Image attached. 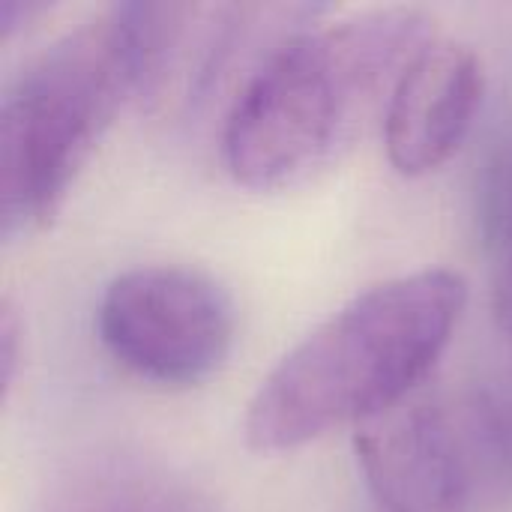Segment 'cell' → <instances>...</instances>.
Instances as JSON below:
<instances>
[{
  "label": "cell",
  "instance_id": "3",
  "mask_svg": "<svg viewBox=\"0 0 512 512\" xmlns=\"http://www.w3.org/2000/svg\"><path fill=\"white\" fill-rule=\"evenodd\" d=\"M165 3H111L66 27L6 81L0 96V231L42 225L114 120L144 93Z\"/></svg>",
  "mask_w": 512,
  "mask_h": 512
},
{
  "label": "cell",
  "instance_id": "7",
  "mask_svg": "<svg viewBox=\"0 0 512 512\" xmlns=\"http://www.w3.org/2000/svg\"><path fill=\"white\" fill-rule=\"evenodd\" d=\"M39 512H219L186 471L141 450H99L72 462Z\"/></svg>",
  "mask_w": 512,
  "mask_h": 512
},
{
  "label": "cell",
  "instance_id": "2",
  "mask_svg": "<svg viewBox=\"0 0 512 512\" xmlns=\"http://www.w3.org/2000/svg\"><path fill=\"white\" fill-rule=\"evenodd\" d=\"M432 33V18L402 3L300 24L225 105V168L255 189L306 177L354 138Z\"/></svg>",
  "mask_w": 512,
  "mask_h": 512
},
{
  "label": "cell",
  "instance_id": "8",
  "mask_svg": "<svg viewBox=\"0 0 512 512\" xmlns=\"http://www.w3.org/2000/svg\"><path fill=\"white\" fill-rule=\"evenodd\" d=\"M474 480L486 474L512 489V369L480 381L456 420Z\"/></svg>",
  "mask_w": 512,
  "mask_h": 512
},
{
  "label": "cell",
  "instance_id": "4",
  "mask_svg": "<svg viewBox=\"0 0 512 512\" xmlns=\"http://www.w3.org/2000/svg\"><path fill=\"white\" fill-rule=\"evenodd\" d=\"M237 312L201 267L150 261L117 270L96 300V333L129 372L156 384H195L228 357Z\"/></svg>",
  "mask_w": 512,
  "mask_h": 512
},
{
  "label": "cell",
  "instance_id": "10",
  "mask_svg": "<svg viewBox=\"0 0 512 512\" xmlns=\"http://www.w3.org/2000/svg\"><path fill=\"white\" fill-rule=\"evenodd\" d=\"M24 324L18 318V309L12 303V297H3L0 303V387H3V399L12 390L15 372H18V360H21V342H24Z\"/></svg>",
  "mask_w": 512,
  "mask_h": 512
},
{
  "label": "cell",
  "instance_id": "11",
  "mask_svg": "<svg viewBox=\"0 0 512 512\" xmlns=\"http://www.w3.org/2000/svg\"><path fill=\"white\" fill-rule=\"evenodd\" d=\"M492 306L501 330L512 339V252L498 258V273H495V288H492Z\"/></svg>",
  "mask_w": 512,
  "mask_h": 512
},
{
  "label": "cell",
  "instance_id": "5",
  "mask_svg": "<svg viewBox=\"0 0 512 512\" xmlns=\"http://www.w3.org/2000/svg\"><path fill=\"white\" fill-rule=\"evenodd\" d=\"M363 477L387 512H471L474 471L456 417L411 393L354 429Z\"/></svg>",
  "mask_w": 512,
  "mask_h": 512
},
{
  "label": "cell",
  "instance_id": "9",
  "mask_svg": "<svg viewBox=\"0 0 512 512\" xmlns=\"http://www.w3.org/2000/svg\"><path fill=\"white\" fill-rule=\"evenodd\" d=\"M474 219L483 246L495 258L512 252V126L486 150L477 168Z\"/></svg>",
  "mask_w": 512,
  "mask_h": 512
},
{
  "label": "cell",
  "instance_id": "1",
  "mask_svg": "<svg viewBox=\"0 0 512 512\" xmlns=\"http://www.w3.org/2000/svg\"><path fill=\"white\" fill-rule=\"evenodd\" d=\"M465 300L468 282L450 267H420L357 291L258 381L243 414L249 447L291 450L408 399L447 348Z\"/></svg>",
  "mask_w": 512,
  "mask_h": 512
},
{
  "label": "cell",
  "instance_id": "6",
  "mask_svg": "<svg viewBox=\"0 0 512 512\" xmlns=\"http://www.w3.org/2000/svg\"><path fill=\"white\" fill-rule=\"evenodd\" d=\"M486 87L474 45L432 33L396 75L384 105V144L402 174H426L465 141Z\"/></svg>",
  "mask_w": 512,
  "mask_h": 512
}]
</instances>
